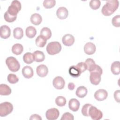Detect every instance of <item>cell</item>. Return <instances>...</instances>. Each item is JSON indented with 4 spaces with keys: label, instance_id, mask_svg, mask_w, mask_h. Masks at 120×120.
Returning <instances> with one entry per match:
<instances>
[{
    "label": "cell",
    "instance_id": "obj_9",
    "mask_svg": "<svg viewBox=\"0 0 120 120\" xmlns=\"http://www.w3.org/2000/svg\"><path fill=\"white\" fill-rule=\"evenodd\" d=\"M52 84L55 88L58 90H61L64 88L65 84L64 79L60 76L55 77L52 82Z\"/></svg>",
    "mask_w": 120,
    "mask_h": 120
},
{
    "label": "cell",
    "instance_id": "obj_16",
    "mask_svg": "<svg viewBox=\"0 0 120 120\" xmlns=\"http://www.w3.org/2000/svg\"><path fill=\"white\" fill-rule=\"evenodd\" d=\"M80 102L76 98L71 99L68 103L69 108L73 112H76L80 107Z\"/></svg>",
    "mask_w": 120,
    "mask_h": 120
},
{
    "label": "cell",
    "instance_id": "obj_1",
    "mask_svg": "<svg viewBox=\"0 0 120 120\" xmlns=\"http://www.w3.org/2000/svg\"><path fill=\"white\" fill-rule=\"evenodd\" d=\"M119 5V2L117 0H107L102 8L101 12L105 16L111 15L118 9Z\"/></svg>",
    "mask_w": 120,
    "mask_h": 120
},
{
    "label": "cell",
    "instance_id": "obj_26",
    "mask_svg": "<svg viewBox=\"0 0 120 120\" xmlns=\"http://www.w3.org/2000/svg\"><path fill=\"white\" fill-rule=\"evenodd\" d=\"M68 73L69 75L73 77H78L81 74L75 66H72L70 67L68 69Z\"/></svg>",
    "mask_w": 120,
    "mask_h": 120
},
{
    "label": "cell",
    "instance_id": "obj_25",
    "mask_svg": "<svg viewBox=\"0 0 120 120\" xmlns=\"http://www.w3.org/2000/svg\"><path fill=\"white\" fill-rule=\"evenodd\" d=\"M40 35L44 37L46 40L49 39L52 36V32L51 30L47 27H44L40 31Z\"/></svg>",
    "mask_w": 120,
    "mask_h": 120
},
{
    "label": "cell",
    "instance_id": "obj_21",
    "mask_svg": "<svg viewBox=\"0 0 120 120\" xmlns=\"http://www.w3.org/2000/svg\"><path fill=\"white\" fill-rule=\"evenodd\" d=\"M111 70L115 75H118L120 73V62L119 61H114L111 65Z\"/></svg>",
    "mask_w": 120,
    "mask_h": 120
},
{
    "label": "cell",
    "instance_id": "obj_5",
    "mask_svg": "<svg viewBox=\"0 0 120 120\" xmlns=\"http://www.w3.org/2000/svg\"><path fill=\"white\" fill-rule=\"evenodd\" d=\"M13 110V105L8 102H4L0 104V116L5 117Z\"/></svg>",
    "mask_w": 120,
    "mask_h": 120
},
{
    "label": "cell",
    "instance_id": "obj_24",
    "mask_svg": "<svg viewBox=\"0 0 120 120\" xmlns=\"http://www.w3.org/2000/svg\"><path fill=\"white\" fill-rule=\"evenodd\" d=\"M23 51V46L19 43L14 45L12 47V52L15 55L21 54Z\"/></svg>",
    "mask_w": 120,
    "mask_h": 120
},
{
    "label": "cell",
    "instance_id": "obj_19",
    "mask_svg": "<svg viewBox=\"0 0 120 120\" xmlns=\"http://www.w3.org/2000/svg\"><path fill=\"white\" fill-rule=\"evenodd\" d=\"M42 20V16L39 14L34 13L31 15V17H30L31 22L35 25H39L41 23Z\"/></svg>",
    "mask_w": 120,
    "mask_h": 120
},
{
    "label": "cell",
    "instance_id": "obj_7",
    "mask_svg": "<svg viewBox=\"0 0 120 120\" xmlns=\"http://www.w3.org/2000/svg\"><path fill=\"white\" fill-rule=\"evenodd\" d=\"M89 116L93 120H99L103 117V113L96 107L91 105L88 111Z\"/></svg>",
    "mask_w": 120,
    "mask_h": 120
},
{
    "label": "cell",
    "instance_id": "obj_17",
    "mask_svg": "<svg viewBox=\"0 0 120 120\" xmlns=\"http://www.w3.org/2000/svg\"><path fill=\"white\" fill-rule=\"evenodd\" d=\"M22 73L23 76L26 78H30L33 75V70L30 66H25L23 68L22 70Z\"/></svg>",
    "mask_w": 120,
    "mask_h": 120
},
{
    "label": "cell",
    "instance_id": "obj_31",
    "mask_svg": "<svg viewBox=\"0 0 120 120\" xmlns=\"http://www.w3.org/2000/svg\"><path fill=\"white\" fill-rule=\"evenodd\" d=\"M55 103L59 106H63L66 104V99L63 96H58L55 99Z\"/></svg>",
    "mask_w": 120,
    "mask_h": 120
},
{
    "label": "cell",
    "instance_id": "obj_12",
    "mask_svg": "<svg viewBox=\"0 0 120 120\" xmlns=\"http://www.w3.org/2000/svg\"><path fill=\"white\" fill-rule=\"evenodd\" d=\"M0 36L1 38L3 39L8 38L11 34V30L10 28L7 25H2L0 28Z\"/></svg>",
    "mask_w": 120,
    "mask_h": 120
},
{
    "label": "cell",
    "instance_id": "obj_38",
    "mask_svg": "<svg viewBox=\"0 0 120 120\" xmlns=\"http://www.w3.org/2000/svg\"><path fill=\"white\" fill-rule=\"evenodd\" d=\"M74 119L73 115L69 112L64 113L60 119L61 120H73Z\"/></svg>",
    "mask_w": 120,
    "mask_h": 120
},
{
    "label": "cell",
    "instance_id": "obj_11",
    "mask_svg": "<svg viewBox=\"0 0 120 120\" xmlns=\"http://www.w3.org/2000/svg\"><path fill=\"white\" fill-rule=\"evenodd\" d=\"M62 42L65 46H70L73 45L74 43L75 38L71 34H66L62 37Z\"/></svg>",
    "mask_w": 120,
    "mask_h": 120
},
{
    "label": "cell",
    "instance_id": "obj_14",
    "mask_svg": "<svg viewBox=\"0 0 120 120\" xmlns=\"http://www.w3.org/2000/svg\"><path fill=\"white\" fill-rule=\"evenodd\" d=\"M36 72L39 76L43 77L47 75L48 72V69L46 66L43 64L40 65L37 67Z\"/></svg>",
    "mask_w": 120,
    "mask_h": 120
},
{
    "label": "cell",
    "instance_id": "obj_23",
    "mask_svg": "<svg viewBox=\"0 0 120 120\" xmlns=\"http://www.w3.org/2000/svg\"><path fill=\"white\" fill-rule=\"evenodd\" d=\"M25 33L26 36L28 38H32L36 36L37 34V30L35 27L30 26L26 29Z\"/></svg>",
    "mask_w": 120,
    "mask_h": 120
},
{
    "label": "cell",
    "instance_id": "obj_32",
    "mask_svg": "<svg viewBox=\"0 0 120 120\" xmlns=\"http://www.w3.org/2000/svg\"><path fill=\"white\" fill-rule=\"evenodd\" d=\"M101 2L99 0H91L89 3V5L91 8L94 10L98 9L99 8Z\"/></svg>",
    "mask_w": 120,
    "mask_h": 120
},
{
    "label": "cell",
    "instance_id": "obj_33",
    "mask_svg": "<svg viewBox=\"0 0 120 120\" xmlns=\"http://www.w3.org/2000/svg\"><path fill=\"white\" fill-rule=\"evenodd\" d=\"M56 4L55 0H45L43 1V6L45 8H53Z\"/></svg>",
    "mask_w": 120,
    "mask_h": 120
},
{
    "label": "cell",
    "instance_id": "obj_15",
    "mask_svg": "<svg viewBox=\"0 0 120 120\" xmlns=\"http://www.w3.org/2000/svg\"><path fill=\"white\" fill-rule=\"evenodd\" d=\"M56 15L58 18L61 20L65 19L68 16V11L65 7H61L57 9Z\"/></svg>",
    "mask_w": 120,
    "mask_h": 120
},
{
    "label": "cell",
    "instance_id": "obj_2",
    "mask_svg": "<svg viewBox=\"0 0 120 120\" xmlns=\"http://www.w3.org/2000/svg\"><path fill=\"white\" fill-rule=\"evenodd\" d=\"M90 73V80L91 83L95 85H98L101 81V76L103 73L101 68L96 65L94 68Z\"/></svg>",
    "mask_w": 120,
    "mask_h": 120
},
{
    "label": "cell",
    "instance_id": "obj_39",
    "mask_svg": "<svg viewBox=\"0 0 120 120\" xmlns=\"http://www.w3.org/2000/svg\"><path fill=\"white\" fill-rule=\"evenodd\" d=\"M75 66L79 69L81 73L84 72L87 69L86 64L84 62H80L78 63L76 65H75Z\"/></svg>",
    "mask_w": 120,
    "mask_h": 120
},
{
    "label": "cell",
    "instance_id": "obj_18",
    "mask_svg": "<svg viewBox=\"0 0 120 120\" xmlns=\"http://www.w3.org/2000/svg\"><path fill=\"white\" fill-rule=\"evenodd\" d=\"M34 60L38 62H42L45 60V56L44 52L40 51H36L33 53Z\"/></svg>",
    "mask_w": 120,
    "mask_h": 120
},
{
    "label": "cell",
    "instance_id": "obj_34",
    "mask_svg": "<svg viewBox=\"0 0 120 120\" xmlns=\"http://www.w3.org/2000/svg\"><path fill=\"white\" fill-rule=\"evenodd\" d=\"M8 82L11 84H15L17 83L19 81V78L17 76L13 74H9L7 78Z\"/></svg>",
    "mask_w": 120,
    "mask_h": 120
},
{
    "label": "cell",
    "instance_id": "obj_13",
    "mask_svg": "<svg viewBox=\"0 0 120 120\" xmlns=\"http://www.w3.org/2000/svg\"><path fill=\"white\" fill-rule=\"evenodd\" d=\"M96 47L95 45L92 42H88L84 46V51L88 55H92L96 51Z\"/></svg>",
    "mask_w": 120,
    "mask_h": 120
},
{
    "label": "cell",
    "instance_id": "obj_29",
    "mask_svg": "<svg viewBox=\"0 0 120 120\" xmlns=\"http://www.w3.org/2000/svg\"><path fill=\"white\" fill-rule=\"evenodd\" d=\"M23 60L26 64H29L32 63L34 61L33 54L30 52L25 53L23 56Z\"/></svg>",
    "mask_w": 120,
    "mask_h": 120
},
{
    "label": "cell",
    "instance_id": "obj_28",
    "mask_svg": "<svg viewBox=\"0 0 120 120\" xmlns=\"http://www.w3.org/2000/svg\"><path fill=\"white\" fill-rule=\"evenodd\" d=\"M13 35L15 38L17 39H21L23 36V31L22 29L20 27H17L14 29Z\"/></svg>",
    "mask_w": 120,
    "mask_h": 120
},
{
    "label": "cell",
    "instance_id": "obj_20",
    "mask_svg": "<svg viewBox=\"0 0 120 120\" xmlns=\"http://www.w3.org/2000/svg\"><path fill=\"white\" fill-rule=\"evenodd\" d=\"M88 92V90L86 88L83 86H80L77 88L75 94L80 98H83L86 96Z\"/></svg>",
    "mask_w": 120,
    "mask_h": 120
},
{
    "label": "cell",
    "instance_id": "obj_3",
    "mask_svg": "<svg viewBox=\"0 0 120 120\" xmlns=\"http://www.w3.org/2000/svg\"><path fill=\"white\" fill-rule=\"evenodd\" d=\"M6 64L8 69L13 72L18 71L20 68L19 62L14 57H8L6 60Z\"/></svg>",
    "mask_w": 120,
    "mask_h": 120
},
{
    "label": "cell",
    "instance_id": "obj_42",
    "mask_svg": "<svg viewBox=\"0 0 120 120\" xmlns=\"http://www.w3.org/2000/svg\"><path fill=\"white\" fill-rule=\"evenodd\" d=\"M75 88V85L74 84V83L73 82H69L68 84V89L69 90H74Z\"/></svg>",
    "mask_w": 120,
    "mask_h": 120
},
{
    "label": "cell",
    "instance_id": "obj_41",
    "mask_svg": "<svg viewBox=\"0 0 120 120\" xmlns=\"http://www.w3.org/2000/svg\"><path fill=\"white\" fill-rule=\"evenodd\" d=\"M42 119L40 117V116L37 114H34L31 115V116L30 118V120H41Z\"/></svg>",
    "mask_w": 120,
    "mask_h": 120
},
{
    "label": "cell",
    "instance_id": "obj_37",
    "mask_svg": "<svg viewBox=\"0 0 120 120\" xmlns=\"http://www.w3.org/2000/svg\"><path fill=\"white\" fill-rule=\"evenodd\" d=\"M112 23L115 27H120V15H115L112 18Z\"/></svg>",
    "mask_w": 120,
    "mask_h": 120
},
{
    "label": "cell",
    "instance_id": "obj_30",
    "mask_svg": "<svg viewBox=\"0 0 120 120\" xmlns=\"http://www.w3.org/2000/svg\"><path fill=\"white\" fill-rule=\"evenodd\" d=\"M84 63L86 64L87 70H88L89 72H90L94 68L96 65L94 60L91 58H88L86 59Z\"/></svg>",
    "mask_w": 120,
    "mask_h": 120
},
{
    "label": "cell",
    "instance_id": "obj_35",
    "mask_svg": "<svg viewBox=\"0 0 120 120\" xmlns=\"http://www.w3.org/2000/svg\"><path fill=\"white\" fill-rule=\"evenodd\" d=\"M4 19L5 20V21H7V22H12L16 20V19L17 18V16H13L11 15L10 14H9L8 13L7 11L4 14Z\"/></svg>",
    "mask_w": 120,
    "mask_h": 120
},
{
    "label": "cell",
    "instance_id": "obj_22",
    "mask_svg": "<svg viewBox=\"0 0 120 120\" xmlns=\"http://www.w3.org/2000/svg\"><path fill=\"white\" fill-rule=\"evenodd\" d=\"M11 93V89L5 84H0V94L3 96L9 95Z\"/></svg>",
    "mask_w": 120,
    "mask_h": 120
},
{
    "label": "cell",
    "instance_id": "obj_4",
    "mask_svg": "<svg viewBox=\"0 0 120 120\" xmlns=\"http://www.w3.org/2000/svg\"><path fill=\"white\" fill-rule=\"evenodd\" d=\"M61 50L60 44L56 41L51 42L48 43L46 46V51L50 55H55L59 53Z\"/></svg>",
    "mask_w": 120,
    "mask_h": 120
},
{
    "label": "cell",
    "instance_id": "obj_40",
    "mask_svg": "<svg viewBox=\"0 0 120 120\" xmlns=\"http://www.w3.org/2000/svg\"><path fill=\"white\" fill-rule=\"evenodd\" d=\"M114 98L116 101L118 103H120V90H116L114 93Z\"/></svg>",
    "mask_w": 120,
    "mask_h": 120
},
{
    "label": "cell",
    "instance_id": "obj_8",
    "mask_svg": "<svg viewBox=\"0 0 120 120\" xmlns=\"http://www.w3.org/2000/svg\"><path fill=\"white\" fill-rule=\"evenodd\" d=\"M60 115L59 111L56 108H52L47 110L45 113V116L47 120H55L58 119Z\"/></svg>",
    "mask_w": 120,
    "mask_h": 120
},
{
    "label": "cell",
    "instance_id": "obj_36",
    "mask_svg": "<svg viewBox=\"0 0 120 120\" xmlns=\"http://www.w3.org/2000/svg\"><path fill=\"white\" fill-rule=\"evenodd\" d=\"M91 105H92L90 104H86L83 105V106H82V110H81L83 116H86V117L89 116V113H88V111H89V108L90 107V106Z\"/></svg>",
    "mask_w": 120,
    "mask_h": 120
},
{
    "label": "cell",
    "instance_id": "obj_27",
    "mask_svg": "<svg viewBox=\"0 0 120 120\" xmlns=\"http://www.w3.org/2000/svg\"><path fill=\"white\" fill-rule=\"evenodd\" d=\"M47 40L40 35H39L35 40V43L37 46L39 47H43L46 45Z\"/></svg>",
    "mask_w": 120,
    "mask_h": 120
},
{
    "label": "cell",
    "instance_id": "obj_6",
    "mask_svg": "<svg viewBox=\"0 0 120 120\" xmlns=\"http://www.w3.org/2000/svg\"><path fill=\"white\" fill-rule=\"evenodd\" d=\"M21 9V4L18 0L12 1L11 5L9 6L7 12L13 16H17V14Z\"/></svg>",
    "mask_w": 120,
    "mask_h": 120
},
{
    "label": "cell",
    "instance_id": "obj_10",
    "mask_svg": "<svg viewBox=\"0 0 120 120\" xmlns=\"http://www.w3.org/2000/svg\"><path fill=\"white\" fill-rule=\"evenodd\" d=\"M108 96L107 91L104 89H99L94 93L95 98L99 101L105 100Z\"/></svg>",
    "mask_w": 120,
    "mask_h": 120
}]
</instances>
